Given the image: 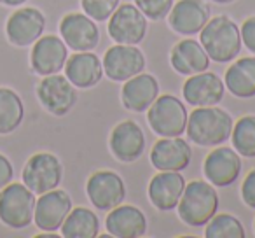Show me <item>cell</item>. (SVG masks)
Here are the masks:
<instances>
[{
	"label": "cell",
	"mask_w": 255,
	"mask_h": 238,
	"mask_svg": "<svg viewBox=\"0 0 255 238\" xmlns=\"http://www.w3.org/2000/svg\"><path fill=\"white\" fill-rule=\"evenodd\" d=\"M233 125V116L220 107H194V110L187 116L185 133L196 146L215 147L229 140Z\"/></svg>",
	"instance_id": "obj_1"
},
{
	"label": "cell",
	"mask_w": 255,
	"mask_h": 238,
	"mask_svg": "<svg viewBox=\"0 0 255 238\" xmlns=\"http://www.w3.org/2000/svg\"><path fill=\"white\" fill-rule=\"evenodd\" d=\"M199 42L212 61L229 63L241 51L240 26L226 14L210 18L199 32Z\"/></svg>",
	"instance_id": "obj_2"
},
{
	"label": "cell",
	"mask_w": 255,
	"mask_h": 238,
	"mask_svg": "<svg viewBox=\"0 0 255 238\" xmlns=\"http://www.w3.org/2000/svg\"><path fill=\"white\" fill-rule=\"evenodd\" d=\"M219 210V195L208 181H191L185 184L177 212L182 223L191 228H201Z\"/></svg>",
	"instance_id": "obj_3"
},
{
	"label": "cell",
	"mask_w": 255,
	"mask_h": 238,
	"mask_svg": "<svg viewBox=\"0 0 255 238\" xmlns=\"http://www.w3.org/2000/svg\"><path fill=\"white\" fill-rule=\"evenodd\" d=\"M35 193L25 184L9 182L0 189V223L11 230H25L33 223Z\"/></svg>",
	"instance_id": "obj_4"
},
{
	"label": "cell",
	"mask_w": 255,
	"mask_h": 238,
	"mask_svg": "<svg viewBox=\"0 0 255 238\" xmlns=\"http://www.w3.org/2000/svg\"><path fill=\"white\" fill-rule=\"evenodd\" d=\"M147 121L156 135L180 137L187 126V109L173 95H157L147 109Z\"/></svg>",
	"instance_id": "obj_5"
},
{
	"label": "cell",
	"mask_w": 255,
	"mask_h": 238,
	"mask_svg": "<svg viewBox=\"0 0 255 238\" xmlns=\"http://www.w3.org/2000/svg\"><path fill=\"white\" fill-rule=\"evenodd\" d=\"M23 184L35 195L56 189L63 179V165L51 153H37L28 158L21 172Z\"/></svg>",
	"instance_id": "obj_6"
},
{
	"label": "cell",
	"mask_w": 255,
	"mask_h": 238,
	"mask_svg": "<svg viewBox=\"0 0 255 238\" xmlns=\"http://www.w3.org/2000/svg\"><path fill=\"white\" fill-rule=\"evenodd\" d=\"M37 98L49 114L63 117L77 103V91L67 75L51 74L44 75L37 84Z\"/></svg>",
	"instance_id": "obj_7"
},
{
	"label": "cell",
	"mask_w": 255,
	"mask_h": 238,
	"mask_svg": "<svg viewBox=\"0 0 255 238\" xmlns=\"http://www.w3.org/2000/svg\"><path fill=\"white\" fill-rule=\"evenodd\" d=\"M103 72L114 82H124L145 68V54L135 44H116L103 54Z\"/></svg>",
	"instance_id": "obj_8"
},
{
	"label": "cell",
	"mask_w": 255,
	"mask_h": 238,
	"mask_svg": "<svg viewBox=\"0 0 255 238\" xmlns=\"http://www.w3.org/2000/svg\"><path fill=\"white\" fill-rule=\"evenodd\" d=\"M147 18L135 4H119L109 18V35L116 44H140L147 35Z\"/></svg>",
	"instance_id": "obj_9"
},
{
	"label": "cell",
	"mask_w": 255,
	"mask_h": 238,
	"mask_svg": "<svg viewBox=\"0 0 255 238\" xmlns=\"http://www.w3.org/2000/svg\"><path fill=\"white\" fill-rule=\"evenodd\" d=\"M86 195L98 210H112L126 198V186L119 174L112 170H98L89 175Z\"/></svg>",
	"instance_id": "obj_10"
},
{
	"label": "cell",
	"mask_w": 255,
	"mask_h": 238,
	"mask_svg": "<svg viewBox=\"0 0 255 238\" xmlns=\"http://www.w3.org/2000/svg\"><path fill=\"white\" fill-rule=\"evenodd\" d=\"M109 147L112 156L121 163H135L145 151V133L133 119L121 121L110 132Z\"/></svg>",
	"instance_id": "obj_11"
},
{
	"label": "cell",
	"mask_w": 255,
	"mask_h": 238,
	"mask_svg": "<svg viewBox=\"0 0 255 238\" xmlns=\"http://www.w3.org/2000/svg\"><path fill=\"white\" fill-rule=\"evenodd\" d=\"M241 156L233 147H215L208 153L203 163L205 179L215 188L234 184L241 174Z\"/></svg>",
	"instance_id": "obj_12"
},
{
	"label": "cell",
	"mask_w": 255,
	"mask_h": 238,
	"mask_svg": "<svg viewBox=\"0 0 255 238\" xmlns=\"http://www.w3.org/2000/svg\"><path fill=\"white\" fill-rule=\"evenodd\" d=\"M68 58V47L63 39L53 33L40 35L33 42L30 53V67L37 75H51L61 72Z\"/></svg>",
	"instance_id": "obj_13"
},
{
	"label": "cell",
	"mask_w": 255,
	"mask_h": 238,
	"mask_svg": "<svg viewBox=\"0 0 255 238\" xmlns=\"http://www.w3.org/2000/svg\"><path fill=\"white\" fill-rule=\"evenodd\" d=\"M46 28V16L35 7H21L14 11L5 23L7 40L16 47H28L39 39Z\"/></svg>",
	"instance_id": "obj_14"
},
{
	"label": "cell",
	"mask_w": 255,
	"mask_h": 238,
	"mask_svg": "<svg viewBox=\"0 0 255 238\" xmlns=\"http://www.w3.org/2000/svg\"><path fill=\"white\" fill-rule=\"evenodd\" d=\"M60 33L67 47L77 51H93L100 42L96 21L82 12H68L60 21Z\"/></svg>",
	"instance_id": "obj_15"
},
{
	"label": "cell",
	"mask_w": 255,
	"mask_h": 238,
	"mask_svg": "<svg viewBox=\"0 0 255 238\" xmlns=\"http://www.w3.org/2000/svg\"><path fill=\"white\" fill-rule=\"evenodd\" d=\"M72 210V198L63 189H51L39 195L33 210V223L42 231H56Z\"/></svg>",
	"instance_id": "obj_16"
},
{
	"label": "cell",
	"mask_w": 255,
	"mask_h": 238,
	"mask_svg": "<svg viewBox=\"0 0 255 238\" xmlns=\"http://www.w3.org/2000/svg\"><path fill=\"white\" fill-rule=\"evenodd\" d=\"M210 19V5L205 0H178L168 12V25L178 35L191 37L201 32Z\"/></svg>",
	"instance_id": "obj_17"
},
{
	"label": "cell",
	"mask_w": 255,
	"mask_h": 238,
	"mask_svg": "<svg viewBox=\"0 0 255 238\" xmlns=\"http://www.w3.org/2000/svg\"><path fill=\"white\" fill-rule=\"evenodd\" d=\"M192 151L182 137H161L150 149V163L159 172H182L191 165Z\"/></svg>",
	"instance_id": "obj_18"
},
{
	"label": "cell",
	"mask_w": 255,
	"mask_h": 238,
	"mask_svg": "<svg viewBox=\"0 0 255 238\" xmlns=\"http://www.w3.org/2000/svg\"><path fill=\"white\" fill-rule=\"evenodd\" d=\"M226 84L213 72H199L189 75L187 81L182 86L184 100L192 107H208L222 102Z\"/></svg>",
	"instance_id": "obj_19"
},
{
	"label": "cell",
	"mask_w": 255,
	"mask_h": 238,
	"mask_svg": "<svg viewBox=\"0 0 255 238\" xmlns=\"http://www.w3.org/2000/svg\"><path fill=\"white\" fill-rule=\"evenodd\" d=\"M159 95V82L152 74L140 72L133 75L128 81H124V86L121 89V102L126 110L131 112H145L152 102Z\"/></svg>",
	"instance_id": "obj_20"
},
{
	"label": "cell",
	"mask_w": 255,
	"mask_h": 238,
	"mask_svg": "<svg viewBox=\"0 0 255 238\" xmlns=\"http://www.w3.org/2000/svg\"><path fill=\"white\" fill-rule=\"evenodd\" d=\"M147 217L135 205H117L105 217V230L116 238H140L147 235Z\"/></svg>",
	"instance_id": "obj_21"
},
{
	"label": "cell",
	"mask_w": 255,
	"mask_h": 238,
	"mask_svg": "<svg viewBox=\"0 0 255 238\" xmlns=\"http://www.w3.org/2000/svg\"><path fill=\"white\" fill-rule=\"evenodd\" d=\"M185 188V179L178 172H159L150 179L147 195L149 200L157 210L170 212L177 209L180 196Z\"/></svg>",
	"instance_id": "obj_22"
},
{
	"label": "cell",
	"mask_w": 255,
	"mask_h": 238,
	"mask_svg": "<svg viewBox=\"0 0 255 238\" xmlns=\"http://www.w3.org/2000/svg\"><path fill=\"white\" fill-rule=\"evenodd\" d=\"M65 75L79 89H89L103 77L102 60L93 51H77L65 61Z\"/></svg>",
	"instance_id": "obj_23"
},
{
	"label": "cell",
	"mask_w": 255,
	"mask_h": 238,
	"mask_svg": "<svg viewBox=\"0 0 255 238\" xmlns=\"http://www.w3.org/2000/svg\"><path fill=\"white\" fill-rule=\"evenodd\" d=\"M210 61L212 60L203 49L201 42L191 37L177 42L170 51V63L180 75H194L208 70Z\"/></svg>",
	"instance_id": "obj_24"
},
{
	"label": "cell",
	"mask_w": 255,
	"mask_h": 238,
	"mask_svg": "<svg viewBox=\"0 0 255 238\" xmlns=\"http://www.w3.org/2000/svg\"><path fill=\"white\" fill-rule=\"evenodd\" d=\"M224 84L236 98L255 96V56H243L233 61L224 74Z\"/></svg>",
	"instance_id": "obj_25"
},
{
	"label": "cell",
	"mask_w": 255,
	"mask_h": 238,
	"mask_svg": "<svg viewBox=\"0 0 255 238\" xmlns=\"http://www.w3.org/2000/svg\"><path fill=\"white\" fill-rule=\"evenodd\" d=\"M60 230L65 238H95L100 235V219L93 210L75 207L65 217Z\"/></svg>",
	"instance_id": "obj_26"
},
{
	"label": "cell",
	"mask_w": 255,
	"mask_h": 238,
	"mask_svg": "<svg viewBox=\"0 0 255 238\" xmlns=\"http://www.w3.org/2000/svg\"><path fill=\"white\" fill-rule=\"evenodd\" d=\"M25 107L19 95L11 88H0V135H9L21 126Z\"/></svg>",
	"instance_id": "obj_27"
},
{
	"label": "cell",
	"mask_w": 255,
	"mask_h": 238,
	"mask_svg": "<svg viewBox=\"0 0 255 238\" xmlns=\"http://www.w3.org/2000/svg\"><path fill=\"white\" fill-rule=\"evenodd\" d=\"M231 142L233 149L243 158H255V116L240 117L233 125L231 132Z\"/></svg>",
	"instance_id": "obj_28"
},
{
	"label": "cell",
	"mask_w": 255,
	"mask_h": 238,
	"mask_svg": "<svg viewBox=\"0 0 255 238\" xmlns=\"http://www.w3.org/2000/svg\"><path fill=\"white\" fill-rule=\"evenodd\" d=\"M205 237L206 238H245L243 224L238 217L231 214H215L208 223L205 224Z\"/></svg>",
	"instance_id": "obj_29"
},
{
	"label": "cell",
	"mask_w": 255,
	"mask_h": 238,
	"mask_svg": "<svg viewBox=\"0 0 255 238\" xmlns=\"http://www.w3.org/2000/svg\"><path fill=\"white\" fill-rule=\"evenodd\" d=\"M119 5V0H81V7L95 21H105Z\"/></svg>",
	"instance_id": "obj_30"
},
{
	"label": "cell",
	"mask_w": 255,
	"mask_h": 238,
	"mask_svg": "<svg viewBox=\"0 0 255 238\" xmlns=\"http://www.w3.org/2000/svg\"><path fill=\"white\" fill-rule=\"evenodd\" d=\"M135 5L143 12L147 19H163L168 16L171 5H173V0H135Z\"/></svg>",
	"instance_id": "obj_31"
},
{
	"label": "cell",
	"mask_w": 255,
	"mask_h": 238,
	"mask_svg": "<svg viewBox=\"0 0 255 238\" xmlns=\"http://www.w3.org/2000/svg\"><path fill=\"white\" fill-rule=\"evenodd\" d=\"M241 44L255 56V16H250L243 21L240 28Z\"/></svg>",
	"instance_id": "obj_32"
},
{
	"label": "cell",
	"mask_w": 255,
	"mask_h": 238,
	"mask_svg": "<svg viewBox=\"0 0 255 238\" xmlns=\"http://www.w3.org/2000/svg\"><path fill=\"white\" fill-rule=\"evenodd\" d=\"M241 198H243L245 205L255 209V168H252L243 179L241 184Z\"/></svg>",
	"instance_id": "obj_33"
},
{
	"label": "cell",
	"mask_w": 255,
	"mask_h": 238,
	"mask_svg": "<svg viewBox=\"0 0 255 238\" xmlns=\"http://www.w3.org/2000/svg\"><path fill=\"white\" fill-rule=\"evenodd\" d=\"M12 177H14V168H12V163L9 161L7 156L0 153V189L5 188L9 182H12Z\"/></svg>",
	"instance_id": "obj_34"
},
{
	"label": "cell",
	"mask_w": 255,
	"mask_h": 238,
	"mask_svg": "<svg viewBox=\"0 0 255 238\" xmlns=\"http://www.w3.org/2000/svg\"><path fill=\"white\" fill-rule=\"evenodd\" d=\"M26 0H0V4L2 5H9V7H14V5H21L25 4Z\"/></svg>",
	"instance_id": "obj_35"
},
{
	"label": "cell",
	"mask_w": 255,
	"mask_h": 238,
	"mask_svg": "<svg viewBox=\"0 0 255 238\" xmlns=\"http://www.w3.org/2000/svg\"><path fill=\"white\" fill-rule=\"evenodd\" d=\"M212 2H215V4H231L234 0H212Z\"/></svg>",
	"instance_id": "obj_36"
},
{
	"label": "cell",
	"mask_w": 255,
	"mask_h": 238,
	"mask_svg": "<svg viewBox=\"0 0 255 238\" xmlns=\"http://www.w3.org/2000/svg\"><path fill=\"white\" fill-rule=\"evenodd\" d=\"M254 228H255V221H254Z\"/></svg>",
	"instance_id": "obj_37"
}]
</instances>
